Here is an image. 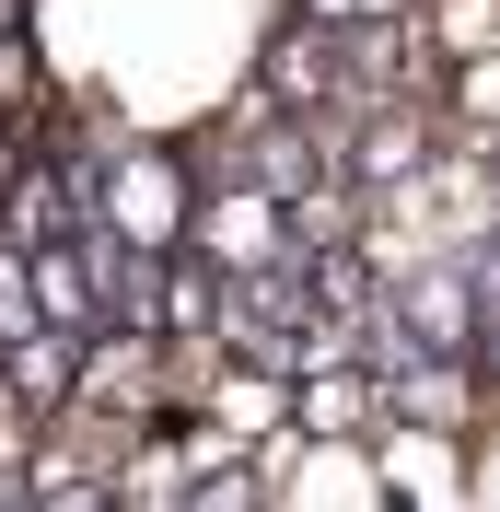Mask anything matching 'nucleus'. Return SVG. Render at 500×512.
<instances>
[{
    "instance_id": "4",
    "label": "nucleus",
    "mask_w": 500,
    "mask_h": 512,
    "mask_svg": "<svg viewBox=\"0 0 500 512\" xmlns=\"http://www.w3.org/2000/svg\"><path fill=\"white\" fill-rule=\"evenodd\" d=\"M280 431L303 454H361L384 431V384L373 373H303L291 384V408H280Z\"/></svg>"
},
{
    "instance_id": "2",
    "label": "nucleus",
    "mask_w": 500,
    "mask_h": 512,
    "mask_svg": "<svg viewBox=\"0 0 500 512\" xmlns=\"http://www.w3.org/2000/svg\"><path fill=\"white\" fill-rule=\"evenodd\" d=\"M187 198L198 175L175 152H152V140H128V152H105V187H94V233H117L128 256H175L187 245Z\"/></svg>"
},
{
    "instance_id": "5",
    "label": "nucleus",
    "mask_w": 500,
    "mask_h": 512,
    "mask_svg": "<svg viewBox=\"0 0 500 512\" xmlns=\"http://www.w3.org/2000/svg\"><path fill=\"white\" fill-rule=\"evenodd\" d=\"M477 361H407V373H384V419L396 431H431V443H466L477 454Z\"/></svg>"
},
{
    "instance_id": "6",
    "label": "nucleus",
    "mask_w": 500,
    "mask_h": 512,
    "mask_svg": "<svg viewBox=\"0 0 500 512\" xmlns=\"http://www.w3.org/2000/svg\"><path fill=\"white\" fill-rule=\"evenodd\" d=\"M256 105L268 117H338V59H326V24H280L256 47Z\"/></svg>"
},
{
    "instance_id": "9",
    "label": "nucleus",
    "mask_w": 500,
    "mask_h": 512,
    "mask_svg": "<svg viewBox=\"0 0 500 512\" xmlns=\"http://www.w3.org/2000/svg\"><path fill=\"white\" fill-rule=\"evenodd\" d=\"M47 117H59V82L35 59V35H12L0 47V128H47Z\"/></svg>"
},
{
    "instance_id": "3",
    "label": "nucleus",
    "mask_w": 500,
    "mask_h": 512,
    "mask_svg": "<svg viewBox=\"0 0 500 512\" xmlns=\"http://www.w3.org/2000/svg\"><path fill=\"white\" fill-rule=\"evenodd\" d=\"M187 256L210 280H268V268H303L291 256V210L256 187H198L187 198Z\"/></svg>"
},
{
    "instance_id": "10",
    "label": "nucleus",
    "mask_w": 500,
    "mask_h": 512,
    "mask_svg": "<svg viewBox=\"0 0 500 512\" xmlns=\"http://www.w3.org/2000/svg\"><path fill=\"white\" fill-rule=\"evenodd\" d=\"M12 338H35V303H24V256L0 245V350H12Z\"/></svg>"
},
{
    "instance_id": "8",
    "label": "nucleus",
    "mask_w": 500,
    "mask_h": 512,
    "mask_svg": "<svg viewBox=\"0 0 500 512\" xmlns=\"http://www.w3.org/2000/svg\"><path fill=\"white\" fill-rule=\"evenodd\" d=\"M407 24H419L431 70H454V59H500V0H419Z\"/></svg>"
},
{
    "instance_id": "11",
    "label": "nucleus",
    "mask_w": 500,
    "mask_h": 512,
    "mask_svg": "<svg viewBox=\"0 0 500 512\" xmlns=\"http://www.w3.org/2000/svg\"><path fill=\"white\" fill-rule=\"evenodd\" d=\"M12 35H35V0H0V47H12Z\"/></svg>"
},
{
    "instance_id": "7",
    "label": "nucleus",
    "mask_w": 500,
    "mask_h": 512,
    "mask_svg": "<svg viewBox=\"0 0 500 512\" xmlns=\"http://www.w3.org/2000/svg\"><path fill=\"white\" fill-rule=\"evenodd\" d=\"M24 303H35V326H47V338H94V280H82V256L70 245H35L24 256Z\"/></svg>"
},
{
    "instance_id": "1",
    "label": "nucleus",
    "mask_w": 500,
    "mask_h": 512,
    "mask_svg": "<svg viewBox=\"0 0 500 512\" xmlns=\"http://www.w3.org/2000/svg\"><path fill=\"white\" fill-rule=\"evenodd\" d=\"M384 315L419 361H489V245H442L419 256L396 291H384Z\"/></svg>"
}]
</instances>
